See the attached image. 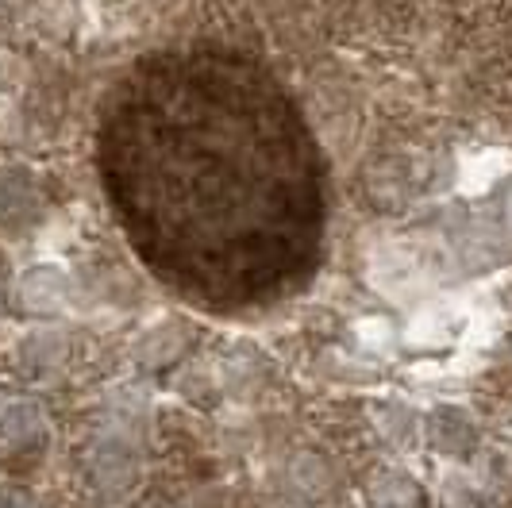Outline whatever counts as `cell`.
Segmentation results:
<instances>
[{
  "instance_id": "1",
  "label": "cell",
  "mask_w": 512,
  "mask_h": 508,
  "mask_svg": "<svg viewBox=\"0 0 512 508\" xmlns=\"http://www.w3.org/2000/svg\"><path fill=\"white\" fill-rule=\"evenodd\" d=\"M139 508H162V505H158V501H147V505H139Z\"/></svg>"
}]
</instances>
